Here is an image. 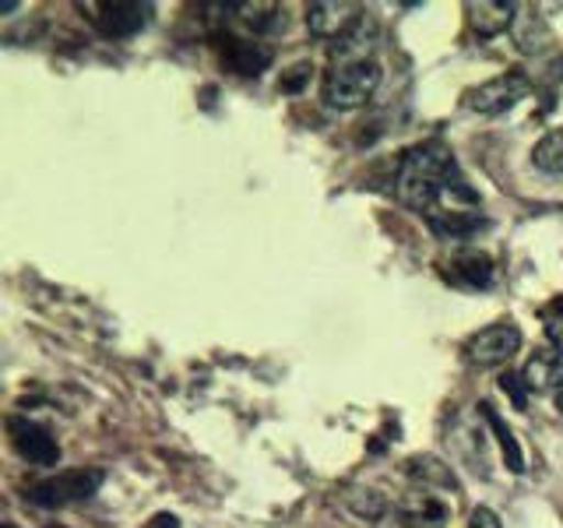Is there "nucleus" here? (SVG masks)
I'll use <instances>...</instances> for the list:
<instances>
[{"instance_id": "obj_1", "label": "nucleus", "mask_w": 563, "mask_h": 528, "mask_svg": "<svg viewBox=\"0 0 563 528\" xmlns=\"http://www.w3.org/2000/svg\"><path fill=\"white\" fill-rule=\"evenodd\" d=\"M395 194L405 208L430 222L440 240H468L486 226L479 216V194L468 187L454 155L440 145H419L401 155Z\"/></svg>"}, {"instance_id": "obj_2", "label": "nucleus", "mask_w": 563, "mask_h": 528, "mask_svg": "<svg viewBox=\"0 0 563 528\" xmlns=\"http://www.w3.org/2000/svg\"><path fill=\"white\" fill-rule=\"evenodd\" d=\"M380 85V64L377 61H339L321 85V96L331 110H360L374 99Z\"/></svg>"}, {"instance_id": "obj_3", "label": "nucleus", "mask_w": 563, "mask_h": 528, "mask_svg": "<svg viewBox=\"0 0 563 528\" xmlns=\"http://www.w3.org/2000/svg\"><path fill=\"white\" fill-rule=\"evenodd\" d=\"M102 486V472L99 469H75V472H60L53 475V480H43V483H32L25 490V497L35 504V507H67V504H78V501H88L92 493Z\"/></svg>"}, {"instance_id": "obj_4", "label": "nucleus", "mask_w": 563, "mask_h": 528, "mask_svg": "<svg viewBox=\"0 0 563 528\" xmlns=\"http://www.w3.org/2000/svg\"><path fill=\"white\" fill-rule=\"evenodd\" d=\"M528 92H532V81H528V75H521V70H504V75L468 88V92L462 96V102H465V110H472V113L493 117V113L510 110V106H518Z\"/></svg>"}, {"instance_id": "obj_5", "label": "nucleus", "mask_w": 563, "mask_h": 528, "mask_svg": "<svg viewBox=\"0 0 563 528\" xmlns=\"http://www.w3.org/2000/svg\"><path fill=\"white\" fill-rule=\"evenodd\" d=\"M518 349H521V331L510 321H500L472 334L465 342V360L475 366H500L515 356Z\"/></svg>"}, {"instance_id": "obj_6", "label": "nucleus", "mask_w": 563, "mask_h": 528, "mask_svg": "<svg viewBox=\"0 0 563 528\" xmlns=\"http://www.w3.org/2000/svg\"><path fill=\"white\" fill-rule=\"evenodd\" d=\"M363 18H366L363 4H352V0H321V4L307 8V29L317 35V40L342 43Z\"/></svg>"}, {"instance_id": "obj_7", "label": "nucleus", "mask_w": 563, "mask_h": 528, "mask_svg": "<svg viewBox=\"0 0 563 528\" xmlns=\"http://www.w3.org/2000/svg\"><path fill=\"white\" fill-rule=\"evenodd\" d=\"M8 433H11L14 451L22 454L25 462H32V465H46V469L60 462V444H57V437H53L46 427H40V422L22 419V416H11V419H8Z\"/></svg>"}, {"instance_id": "obj_8", "label": "nucleus", "mask_w": 563, "mask_h": 528, "mask_svg": "<svg viewBox=\"0 0 563 528\" xmlns=\"http://www.w3.org/2000/svg\"><path fill=\"white\" fill-rule=\"evenodd\" d=\"M440 272L457 289H486L493 282V261L483 251H454L448 261H440Z\"/></svg>"}, {"instance_id": "obj_9", "label": "nucleus", "mask_w": 563, "mask_h": 528, "mask_svg": "<svg viewBox=\"0 0 563 528\" xmlns=\"http://www.w3.org/2000/svg\"><path fill=\"white\" fill-rule=\"evenodd\" d=\"M521 381L528 392H536V395H550V392L560 395L563 392V352L553 345L536 349L521 370Z\"/></svg>"}, {"instance_id": "obj_10", "label": "nucleus", "mask_w": 563, "mask_h": 528, "mask_svg": "<svg viewBox=\"0 0 563 528\" xmlns=\"http://www.w3.org/2000/svg\"><path fill=\"white\" fill-rule=\"evenodd\" d=\"M152 4H134V0H120V4H99V14L92 18L96 29L110 40H123L148 25Z\"/></svg>"}, {"instance_id": "obj_11", "label": "nucleus", "mask_w": 563, "mask_h": 528, "mask_svg": "<svg viewBox=\"0 0 563 528\" xmlns=\"http://www.w3.org/2000/svg\"><path fill=\"white\" fill-rule=\"evenodd\" d=\"M398 518L405 528H444L448 507L433 501V493H412L398 504Z\"/></svg>"}, {"instance_id": "obj_12", "label": "nucleus", "mask_w": 563, "mask_h": 528, "mask_svg": "<svg viewBox=\"0 0 563 528\" xmlns=\"http://www.w3.org/2000/svg\"><path fill=\"white\" fill-rule=\"evenodd\" d=\"M518 4H507V0H483V4H468V22L472 29L489 40V35L507 32V25L515 22Z\"/></svg>"}, {"instance_id": "obj_13", "label": "nucleus", "mask_w": 563, "mask_h": 528, "mask_svg": "<svg viewBox=\"0 0 563 528\" xmlns=\"http://www.w3.org/2000/svg\"><path fill=\"white\" fill-rule=\"evenodd\" d=\"M225 64L233 67L236 75H261V70L272 64V50L251 40H229Z\"/></svg>"}, {"instance_id": "obj_14", "label": "nucleus", "mask_w": 563, "mask_h": 528, "mask_svg": "<svg viewBox=\"0 0 563 528\" xmlns=\"http://www.w3.org/2000/svg\"><path fill=\"white\" fill-rule=\"evenodd\" d=\"M532 163L542 173H553V176L563 173V128L550 131V134L539 141V145L532 148Z\"/></svg>"}, {"instance_id": "obj_15", "label": "nucleus", "mask_w": 563, "mask_h": 528, "mask_svg": "<svg viewBox=\"0 0 563 528\" xmlns=\"http://www.w3.org/2000/svg\"><path fill=\"white\" fill-rule=\"evenodd\" d=\"M483 409V416H486V422L493 430H497V437H500V448H504V458H507V465H510V472H521L525 469V458H521V448H518V440H515V433H510L504 422H500V416L493 413V405H479Z\"/></svg>"}, {"instance_id": "obj_16", "label": "nucleus", "mask_w": 563, "mask_h": 528, "mask_svg": "<svg viewBox=\"0 0 563 528\" xmlns=\"http://www.w3.org/2000/svg\"><path fill=\"white\" fill-rule=\"evenodd\" d=\"M349 507L356 510L360 518H366V521H377L380 515H384V497L377 490H356V493H349Z\"/></svg>"}, {"instance_id": "obj_17", "label": "nucleus", "mask_w": 563, "mask_h": 528, "mask_svg": "<svg viewBox=\"0 0 563 528\" xmlns=\"http://www.w3.org/2000/svg\"><path fill=\"white\" fill-rule=\"evenodd\" d=\"M542 324H545V334H550L553 349L563 352V296L553 299L550 307H542Z\"/></svg>"}, {"instance_id": "obj_18", "label": "nucleus", "mask_w": 563, "mask_h": 528, "mask_svg": "<svg viewBox=\"0 0 563 528\" xmlns=\"http://www.w3.org/2000/svg\"><path fill=\"white\" fill-rule=\"evenodd\" d=\"M500 387H504V392H507L510 398H515V409H525V392H528V387H525L521 377L504 374V377H500Z\"/></svg>"}, {"instance_id": "obj_19", "label": "nucleus", "mask_w": 563, "mask_h": 528, "mask_svg": "<svg viewBox=\"0 0 563 528\" xmlns=\"http://www.w3.org/2000/svg\"><path fill=\"white\" fill-rule=\"evenodd\" d=\"M468 528H504V525H500V518L493 515L489 507H475L472 515H468Z\"/></svg>"}, {"instance_id": "obj_20", "label": "nucleus", "mask_w": 563, "mask_h": 528, "mask_svg": "<svg viewBox=\"0 0 563 528\" xmlns=\"http://www.w3.org/2000/svg\"><path fill=\"white\" fill-rule=\"evenodd\" d=\"M145 528H180V521H176V515H169V510H163V515H155Z\"/></svg>"}, {"instance_id": "obj_21", "label": "nucleus", "mask_w": 563, "mask_h": 528, "mask_svg": "<svg viewBox=\"0 0 563 528\" xmlns=\"http://www.w3.org/2000/svg\"><path fill=\"white\" fill-rule=\"evenodd\" d=\"M553 75H560V78H563V57H560V61L553 64Z\"/></svg>"}, {"instance_id": "obj_22", "label": "nucleus", "mask_w": 563, "mask_h": 528, "mask_svg": "<svg viewBox=\"0 0 563 528\" xmlns=\"http://www.w3.org/2000/svg\"><path fill=\"white\" fill-rule=\"evenodd\" d=\"M556 409H560V416H563V392L556 395Z\"/></svg>"}, {"instance_id": "obj_23", "label": "nucleus", "mask_w": 563, "mask_h": 528, "mask_svg": "<svg viewBox=\"0 0 563 528\" xmlns=\"http://www.w3.org/2000/svg\"><path fill=\"white\" fill-rule=\"evenodd\" d=\"M49 528H64V525H49Z\"/></svg>"}]
</instances>
